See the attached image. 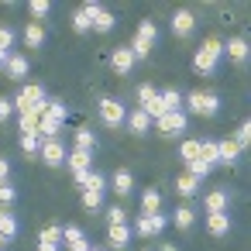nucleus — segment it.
Returning <instances> with one entry per match:
<instances>
[{
	"label": "nucleus",
	"instance_id": "obj_21",
	"mask_svg": "<svg viewBox=\"0 0 251 251\" xmlns=\"http://www.w3.org/2000/svg\"><path fill=\"white\" fill-rule=\"evenodd\" d=\"M18 217L14 213H7V210H0V237H4V241H14L18 237Z\"/></svg>",
	"mask_w": 251,
	"mask_h": 251
},
{
	"label": "nucleus",
	"instance_id": "obj_41",
	"mask_svg": "<svg viewBox=\"0 0 251 251\" xmlns=\"http://www.w3.org/2000/svg\"><path fill=\"white\" fill-rule=\"evenodd\" d=\"M14 28H4V25H0V52H11L14 49Z\"/></svg>",
	"mask_w": 251,
	"mask_h": 251
},
{
	"label": "nucleus",
	"instance_id": "obj_28",
	"mask_svg": "<svg viewBox=\"0 0 251 251\" xmlns=\"http://www.w3.org/2000/svg\"><path fill=\"white\" fill-rule=\"evenodd\" d=\"M200 158H203L210 169H217V141H213V138H203V141H200Z\"/></svg>",
	"mask_w": 251,
	"mask_h": 251
},
{
	"label": "nucleus",
	"instance_id": "obj_34",
	"mask_svg": "<svg viewBox=\"0 0 251 251\" xmlns=\"http://www.w3.org/2000/svg\"><path fill=\"white\" fill-rule=\"evenodd\" d=\"M38 117L42 114H35V110L21 114V134H38Z\"/></svg>",
	"mask_w": 251,
	"mask_h": 251
},
{
	"label": "nucleus",
	"instance_id": "obj_2",
	"mask_svg": "<svg viewBox=\"0 0 251 251\" xmlns=\"http://www.w3.org/2000/svg\"><path fill=\"white\" fill-rule=\"evenodd\" d=\"M45 103H49V93H45L42 83H31V86H25V90L14 97V110H21V114H28V110L45 114Z\"/></svg>",
	"mask_w": 251,
	"mask_h": 251
},
{
	"label": "nucleus",
	"instance_id": "obj_30",
	"mask_svg": "<svg viewBox=\"0 0 251 251\" xmlns=\"http://www.w3.org/2000/svg\"><path fill=\"white\" fill-rule=\"evenodd\" d=\"M176 193L189 200V196H196V193H200V182H196L193 176H179V179H176Z\"/></svg>",
	"mask_w": 251,
	"mask_h": 251
},
{
	"label": "nucleus",
	"instance_id": "obj_27",
	"mask_svg": "<svg viewBox=\"0 0 251 251\" xmlns=\"http://www.w3.org/2000/svg\"><path fill=\"white\" fill-rule=\"evenodd\" d=\"M45 117H52V121L66 124V117H69V107H66L62 100H49V103H45Z\"/></svg>",
	"mask_w": 251,
	"mask_h": 251
},
{
	"label": "nucleus",
	"instance_id": "obj_17",
	"mask_svg": "<svg viewBox=\"0 0 251 251\" xmlns=\"http://www.w3.org/2000/svg\"><path fill=\"white\" fill-rule=\"evenodd\" d=\"M224 55H227L230 62L244 66V62H248V42H244V38H230V42L224 45Z\"/></svg>",
	"mask_w": 251,
	"mask_h": 251
},
{
	"label": "nucleus",
	"instance_id": "obj_50",
	"mask_svg": "<svg viewBox=\"0 0 251 251\" xmlns=\"http://www.w3.org/2000/svg\"><path fill=\"white\" fill-rule=\"evenodd\" d=\"M162 251H179V248L176 244H162Z\"/></svg>",
	"mask_w": 251,
	"mask_h": 251
},
{
	"label": "nucleus",
	"instance_id": "obj_15",
	"mask_svg": "<svg viewBox=\"0 0 251 251\" xmlns=\"http://www.w3.org/2000/svg\"><path fill=\"white\" fill-rule=\"evenodd\" d=\"M107 241H110L114 251H127V248H131V227H127V224H114V227L107 230Z\"/></svg>",
	"mask_w": 251,
	"mask_h": 251
},
{
	"label": "nucleus",
	"instance_id": "obj_51",
	"mask_svg": "<svg viewBox=\"0 0 251 251\" xmlns=\"http://www.w3.org/2000/svg\"><path fill=\"white\" fill-rule=\"evenodd\" d=\"M4 248H7V241H4V237H0V251H4Z\"/></svg>",
	"mask_w": 251,
	"mask_h": 251
},
{
	"label": "nucleus",
	"instance_id": "obj_40",
	"mask_svg": "<svg viewBox=\"0 0 251 251\" xmlns=\"http://www.w3.org/2000/svg\"><path fill=\"white\" fill-rule=\"evenodd\" d=\"M248 141H251V124L241 121V127L234 131V145H237V148H248Z\"/></svg>",
	"mask_w": 251,
	"mask_h": 251
},
{
	"label": "nucleus",
	"instance_id": "obj_44",
	"mask_svg": "<svg viewBox=\"0 0 251 251\" xmlns=\"http://www.w3.org/2000/svg\"><path fill=\"white\" fill-rule=\"evenodd\" d=\"M38 241H59V244H62V227H55V224H52V227H45Z\"/></svg>",
	"mask_w": 251,
	"mask_h": 251
},
{
	"label": "nucleus",
	"instance_id": "obj_46",
	"mask_svg": "<svg viewBox=\"0 0 251 251\" xmlns=\"http://www.w3.org/2000/svg\"><path fill=\"white\" fill-rule=\"evenodd\" d=\"M124 217H127V213H124L121 206H110V210H107V224H110V227H114V224H124Z\"/></svg>",
	"mask_w": 251,
	"mask_h": 251
},
{
	"label": "nucleus",
	"instance_id": "obj_31",
	"mask_svg": "<svg viewBox=\"0 0 251 251\" xmlns=\"http://www.w3.org/2000/svg\"><path fill=\"white\" fill-rule=\"evenodd\" d=\"M59 131H62L59 121H52V117H45V114L38 117V134H42V138H59Z\"/></svg>",
	"mask_w": 251,
	"mask_h": 251
},
{
	"label": "nucleus",
	"instance_id": "obj_48",
	"mask_svg": "<svg viewBox=\"0 0 251 251\" xmlns=\"http://www.w3.org/2000/svg\"><path fill=\"white\" fill-rule=\"evenodd\" d=\"M62 244L59 241H38V251H59Z\"/></svg>",
	"mask_w": 251,
	"mask_h": 251
},
{
	"label": "nucleus",
	"instance_id": "obj_6",
	"mask_svg": "<svg viewBox=\"0 0 251 251\" xmlns=\"http://www.w3.org/2000/svg\"><path fill=\"white\" fill-rule=\"evenodd\" d=\"M100 121H103L107 127H121V124L127 121V107H124L121 100H114V97H103V100H100Z\"/></svg>",
	"mask_w": 251,
	"mask_h": 251
},
{
	"label": "nucleus",
	"instance_id": "obj_42",
	"mask_svg": "<svg viewBox=\"0 0 251 251\" xmlns=\"http://www.w3.org/2000/svg\"><path fill=\"white\" fill-rule=\"evenodd\" d=\"M18 200V189L11 186V182H0V206H7V203H14Z\"/></svg>",
	"mask_w": 251,
	"mask_h": 251
},
{
	"label": "nucleus",
	"instance_id": "obj_9",
	"mask_svg": "<svg viewBox=\"0 0 251 251\" xmlns=\"http://www.w3.org/2000/svg\"><path fill=\"white\" fill-rule=\"evenodd\" d=\"M62 244H66V251H90V248H93L90 237H86V230L76 227V224L62 227Z\"/></svg>",
	"mask_w": 251,
	"mask_h": 251
},
{
	"label": "nucleus",
	"instance_id": "obj_43",
	"mask_svg": "<svg viewBox=\"0 0 251 251\" xmlns=\"http://www.w3.org/2000/svg\"><path fill=\"white\" fill-rule=\"evenodd\" d=\"M11 114H14V100L0 97V124H4V121H11Z\"/></svg>",
	"mask_w": 251,
	"mask_h": 251
},
{
	"label": "nucleus",
	"instance_id": "obj_8",
	"mask_svg": "<svg viewBox=\"0 0 251 251\" xmlns=\"http://www.w3.org/2000/svg\"><path fill=\"white\" fill-rule=\"evenodd\" d=\"M165 227H169V217H165V213H141L138 224H134V230H138L141 237H158Z\"/></svg>",
	"mask_w": 251,
	"mask_h": 251
},
{
	"label": "nucleus",
	"instance_id": "obj_26",
	"mask_svg": "<svg viewBox=\"0 0 251 251\" xmlns=\"http://www.w3.org/2000/svg\"><path fill=\"white\" fill-rule=\"evenodd\" d=\"M117 28V18L110 14V11H100L97 18H93V31H100V35H107V31H114Z\"/></svg>",
	"mask_w": 251,
	"mask_h": 251
},
{
	"label": "nucleus",
	"instance_id": "obj_13",
	"mask_svg": "<svg viewBox=\"0 0 251 251\" xmlns=\"http://www.w3.org/2000/svg\"><path fill=\"white\" fill-rule=\"evenodd\" d=\"M28 69H31V62H28V55H21V52H11V59H7V66H4V73L11 76V79H25L28 76Z\"/></svg>",
	"mask_w": 251,
	"mask_h": 251
},
{
	"label": "nucleus",
	"instance_id": "obj_1",
	"mask_svg": "<svg viewBox=\"0 0 251 251\" xmlns=\"http://www.w3.org/2000/svg\"><path fill=\"white\" fill-rule=\"evenodd\" d=\"M220 62H224V45H220L217 38H206V42L196 49V55H193V69L203 73V76H213V73L220 69Z\"/></svg>",
	"mask_w": 251,
	"mask_h": 251
},
{
	"label": "nucleus",
	"instance_id": "obj_53",
	"mask_svg": "<svg viewBox=\"0 0 251 251\" xmlns=\"http://www.w3.org/2000/svg\"><path fill=\"white\" fill-rule=\"evenodd\" d=\"M145 251H148V248H145Z\"/></svg>",
	"mask_w": 251,
	"mask_h": 251
},
{
	"label": "nucleus",
	"instance_id": "obj_29",
	"mask_svg": "<svg viewBox=\"0 0 251 251\" xmlns=\"http://www.w3.org/2000/svg\"><path fill=\"white\" fill-rule=\"evenodd\" d=\"M83 189L103 193V189H107V176H103V172H97V169H90V172H86V179H83Z\"/></svg>",
	"mask_w": 251,
	"mask_h": 251
},
{
	"label": "nucleus",
	"instance_id": "obj_4",
	"mask_svg": "<svg viewBox=\"0 0 251 251\" xmlns=\"http://www.w3.org/2000/svg\"><path fill=\"white\" fill-rule=\"evenodd\" d=\"M155 42H158V28H155V21H141V25H138V35H134V42H131L127 49H131V55L141 62V59H148V52L155 49Z\"/></svg>",
	"mask_w": 251,
	"mask_h": 251
},
{
	"label": "nucleus",
	"instance_id": "obj_22",
	"mask_svg": "<svg viewBox=\"0 0 251 251\" xmlns=\"http://www.w3.org/2000/svg\"><path fill=\"white\" fill-rule=\"evenodd\" d=\"M114 189H117L121 196H131V193H134V176H131V169H117V172H114Z\"/></svg>",
	"mask_w": 251,
	"mask_h": 251
},
{
	"label": "nucleus",
	"instance_id": "obj_11",
	"mask_svg": "<svg viewBox=\"0 0 251 251\" xmlns=\"http://www.w3.org/2000/svg\"><path fill=\"white\" fill-rule=\"evenodd\" d=\"M66 165L73 169V176H79V172H90V169H93V151L73 148V151L66 155Z\"/></svg>",
	"mask_w": 251,
	"mask_h": 251
},
{
	"label": "nucleus",
	"instance_id": "obj_39",
	"mask_svg": "<svg viewBox=\"0 0 251 251\" xmlns=\"http://www.w3.org/2000/svg\"><path fill=\"white\" fill-rule=\"evenodd\" d=\"M28 11H31V18L38 21V18H49V14H52V4H49V0H31Z\"/></svg>",
	"mask_w": 251,
	"mask_h": 251
},
{
	"label": "nucleus",
	"instance_id": "obj_45",
	"mask_svg": "<svg viewBox=\"0 0 251 251\" xmlns=\"http://www.w3.org/2000/svg\"><path fill=\"white\" fill-rule=\"evenodd\" d=\"M155 93H158V90H155L151 83H141V86H138V100H141V103H148V100H151Z\"/></svg>",
	"mask_w": 251,
	"mask_h": 251
},
{
	"label": "nucleus",
	"instance_id": "obj_12",
	"mask_svg": "<svg viewBox=\"0 0 251 251\" xmlns=\"http://www.w3.org/2000/svg\"><path fill=\"white\" fill-rule=\"evenodd\" d=\"M203 206H206V213H230V193L227 189H213V193H206Z\"/></svg>",
	"mask_w": 251,
	"mask_h": 251
},
{
	"label": "nucleus",
	"instance_id": "obj_5",
	"mask_svg": "<svg viewBox=\"0 0 251 251\" xmlns=\"http://www.w3.org/2000/svg\"><path fill=\"white\" fill-rule=\"evenodd\" d=\"M186 124H189L186 110H169V114H162V117L155 121L158 134H165V138H179V134L186 131Z\"/></svg>",
	"mask_w": 251,
	"mask_h": 251
},
{
	"label": "nucleus",
	"instance_id": "obj_52",
	"mask_svg": "<svg viewBox=\"0 0 251 251\" xmlns=\"http://www.w3.org/2000/svg\"><path fill=\"white\" fill-rule=\"evenodd\" d=\"M90 251H107V248H90Z\"/></svg>",
	"mask_w": 251,
	"mask_h": 251
},
{
	"label": "nucleus",
	"instance_id": "obj_25",
	"mask_svg": "<svg viewBox=\"0 0 251 251\" xmlns=\"http://www.w3.org/2000/svg\"><path fill=\"white\" fill-rule=\"evenodd\" d=\"M158 100H162V110H165V114H169V110H182V93H179V90H162Z\"/></svg>",
	"mask_w": 251,
	"mask_h": 251
},
{
	"label": "nucleus",
	"instance_id": "obj_33",
	"mask_svg": "<svg viewBox=\"0 0 251 251\" xmlns=\"http://www.w3.org/2000/svg\"><path fill=\"white\" fill-rule=\"evenodd\" d=\"M73 31H79V35H86V31H93V21H90V14L79 7L76 14H73Z\"/></svg>",
	"mask_w": 251,
	"mask_h": 251
},
{
	"label": "nucleus",
	"instance_id": "obj_18",
	"mask_svg": "<svg viewBox=\"0 0 251 251\" xmlns=\"http://www.w3.org/2000/svg\"><path fill=\"white\" fill-rule=\"evenodd\" d=\"M237 155L241 148L227 138V141H217V165H237Z\"/></svg>",
	"mask_w": 251,
	"mask_h": 251
},
{
	"label": "nucleus",
	"instance_id": "obj_32",
	"mask_svg": "<svg viewBox=\"0 0 251 251\" xmlns=\"http://www.w3.org/2000/svg\"><path fill=\"white\" fill-rule=\"evenodd\" d=\"M76 148H83V151H97V134H93L90 127H79V131H76Z\"/></svg>",
	"mask_w": 251,
	"mask_h": 251
},
{
	"label": "nucleus",
	"instance_id": "obj_35",
	"mask_svg": "<svg viewBox=\"0 0 251 251\" xmlns=\"http://www.w3.org/2000/svg\"><path fill=\"white\" fill-rule=\"evenodd\" d=\"M21 148H25V155H38L42 151V134H21Z\"/></svg>",
	"mask_w": 251,
	"mask_h": 251
},
{
	"label": "nucleus",
	"instance_id": "obj_24",
	"mask_svg": "<svg viewBox=\"0 0 251 251\" xmlns=\"http://www.w3.org/2000/svg\"><path fill=\"white\" fill-rule=\"evenodd\" d=\"M141 213H162V193L158 189H145L141 193Z\"/></svg>",
	"mask_w": 251,
	"mask_h": 251
},
{
	"label": "nucleus",
	"instance_id": "obj_14",
	"mask_svg": "<svg viewBox=\"0 0 251 251\" xmlns=\"http://www.w3.org/2000/svg\"><path fill=\"white\" fill-rule=\"evenodd\" d=\"M124 124H127V131H131V134L145 138V134H148V127H151L155 121H151V117H148V114L138 107V110H131V114H127V121H124Z\"/></svg>",
	"mask_w": 251,
	"mask_h": 251
},
{
	"label": "nucleus",
	"instance_id": "obj_7",
	"mask_svg": "<svg viewBox=\"0 0 251 251\" xmlns=\"http://www.w3.org/2000/svg\"><path fill=\"white\" fill-rule=\"evenodd\" d=\"M66 145L59 141V138H45L42 141V151H38V158L49 165V169H59V165H66Z\"/></svg>",
	"mask_w": 251,
	"mask_h": 251
},
{
	"label": "nucleus",
	"instance_id": "obj_10",
	"mask_svg": "<svg viewBox=\"0 0 251 251\" xmlns=\"http://www.w3.org/2000/svg\"><path fill=\"white\" fill-rule=\"evenodd\" d=\"M193 31H196V18L189 11H176L172 14V35L176 38H189Z\"/></svg>",
	"mask_w": 251,
	"mask_h": 251
},
{
	"label": "nucleus",
	"instance_id": "obj_47",
	"mask_svg": "<svg viewBox=\"0 0 251 251\" xmlns=\"http://www.w3.org/2000/svg\"><path fill=\"white\" fill-rule=\"evenodd\" d=\"M0 182H11V162L0 158Z\"/></svg>",
	"mask_w": 251,
	"mask_h": 251
},
{
	"label": "nucleus",
	"instance_id": "obj_16",
	"mask_svg": "<svg viewBox=\"0 0 251 251\" xmlns=\"http://www.w3.org/2000/svg\"><path fill=\"white\" fill-rule=\"evenodd\" d=\"M110 62H114V69L121 73V76H127L134 66H138V59L131 55V49L127 45H121V49H114V55H110Z\"/></svg>",
	"mask_w": 251,
	"mask_h": 251
},
{
	"label": "nucleus",
	"instance_id": "obj_20",
	"mask_svg": "<svg viewBox=\"0 0 251 251\" xmlns=\"http://www.w3.org/2000/svg\"><path fill=\"white\" fill-rule=\"evenodd\" d=\"M169 224H176L179 230H189V227L196 224V210H193V206H176V213L169 217Z\"/></svg>",
	"mask_w": 251,
	"mask_h": 251
},
{
	"label": "nucleus",
	"instance_id": "obj_37",
	"mask_svg": "<svg viewBox=\"0 0 251 251\" xmlns=\"http://www.w3.org/2000/svg\"><path fill=\"white\" fill-rule=\"evenodd\" d=\"M83 206H86L90 213H97V210L103 206V193H93V189H83Z\"/></svg>",
	"mask_w": 251,
	"mask_h": 251
},
{
	"label": "nucleus",
	"instance_id": "obj_36",
	"mask_svg": "<svg viewBox=\"0 0 251 251\" xmlns=\"http://www.w3.org/2000/svg\"><path fill=\"white\" fill-rule=\"evenodd\" d=\"M210 172H213V169H210V165H206L203 158H196V162H189V172H186V176H193L196 182H203V179H206Z\"/></svg>",
	"mask_w": 251,
	"mask_h": 251
},
{
	"label": "nucleus",
	"instance_id": "obj_19",
	"mask_svg": "<svg viewBox=\"0 0 251 251\" xmlns=\"http://www.w3.org/2000/svg\"><path fill=\"white\" fill-rule=\"evenodd\" d=\"M206 230H210L213 237L230 234V213H206Z\"/></svg>",
	"mask_w": 251,
	"mask_h": 251
},
{
	"label": "nucleus",
	"instance_id": "obj_49",
	"mask_svg": "<svg viewBox=\"0 0 251 251\" xmlns=\"http://www.w3.org/2000/svg\"><path fill=\"white\" fill-rule=\"evenodd\" d=\"M7 59H11V52H0V69L7 66Z\"/></svg>",
	"mask_w": 251,
	"mask_h": 251
},
{
	"label": "nucleus",
	"instance_id": "obj_3",
	"mask_svg": "<svg viewBox=\"0 0 251 251\" xmlns=\"http://www.w3.org/2000/svg\"><path fill=\"white\" fill-rule=\"evenodd\" d=\"M189 107V114H196V117H217L220 114V97L217 93H189V97H182V110Z\"/></svg>",
	"mask_w": 251,
	"mask_h": 251
},
{
	"label": "nucleus",
	"instance_id": "obj_23",
	"mask_svg": "<svg viewBox=\"0 0 251 251\" xmlns=\"http://www.w3.org/2000/svg\"><path fill=\"white\" fill-rule=\"evenodd\" d=\"M25 45H28V49H42V45H45V28H42L38 21H31V25L25 28Z\"/></svg>",
	"mask_w": 251,
	"mask_h": 251
},
{
	"label": "nucleus",
	"instance_id": "obj_38",
	"mask_svg": "<svg viewBox=\"0 0 251 251\" xmlns=\"http://www.w3.org/2000/svg\"><path fill=\"white\" fill-rule=\"evenodd\" d=\"M179 158L189 165V162H196L200 158V141H182V151H179Z\"/></svg>",
	"mask_w": 251,
	"mask_h": 251
}]
</instances>
